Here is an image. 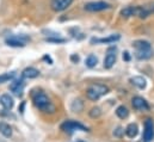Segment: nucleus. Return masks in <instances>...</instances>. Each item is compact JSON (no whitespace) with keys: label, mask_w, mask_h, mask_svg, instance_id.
I'll list each match as a JSON object with an SVG mask.
<instances>
[{"label":"nucleus","mask_w":154,"mask_h":142,"mask_svg":"<svg viewBox=\"0 0 154 142\" xmlns=\"http://www.w3.org/2000/svg\"><path fill=\"white\" fill-rule=\"evenodd\" d=\"M110 7H111V5L109 2L99 0V1H90V2L85 4L84 10L87 12H100V11L109 10Z\"/></svg>","instance_id":"4"},{"label":"nucleus","mask_w":154,"mask_h":142,"mask_svg":"<svg viewBox=\"0 0 154 142\" xmlns=\"http://www.w3.org/2000/svg\"><path fill=\"white\" fill-rule=\"evenodd\" d=\"M154 137V123L153 119L147 118L145 121V130H143V142H151Z\"/></svg>","instance_id":"9"},{"label":"nucleus","mask_w":154,"mask_h":142,"mask_svg":"<svg viewBox=\"0 0 154 142\" xmlns=\"http://www.w3.org/2000/svg\"><path fill=\"white\" fill-rule=\"evenodd\" d=\"M16 73L14 72H10V73H5V74H1L0 75V84H4V82H7L10 80H12L14 78Z\"/></svg>","instance_id":"21"},{"label":"nucleus","mask_w":154,"mask_h":142,"mask_svg":"<svg viewBox=\"0 0 154 142\" xmlns=\"http://www.w3.org/2000/svg\"><path fill=\"white\" fill-rule=\"evenodd\" d=\"M121 16L123 18H130L136 17V6H127L121 10Z\"/></svg>","instance_id":"15"},{"label":"nucleus","mask_w":154,"mask_h":142,"mask_svg":"<svg viewBox=\"0 0 154 142\" xmlns=\"http://www.w3.org/2000/svg\"><path fill=\"white\" fill-rule=\"evenodd\" d=\"M74 0H51L50 1V7L53 11L55 12H62L65 10H67Z\"/></svg>","instance_id":"8"},{"label":"nucleus","mask_w":154,"mask_h":142,"mask_svg":"<svg viewBox=\"0 0 154 142\" xmlns=\"http://www.w3.org/2000/svg\"><path fill=\"white\" fill-rule=\"evenodd\" d=\"M75 142H85V141H82V140H78V141H75Z\"/></svg>","instance_id":"28"},{"label":"nucleus","mask_w":154,"mask_h":142,"mask_svg":"<svg viewBox=\"0 0 154 142\" xmlns=\"http://www.w3.org/2000/svg\"><path fill=\"white\" fill-rule=\"evenodd\" d=\"M71 60H72L74 63H77V62H79V56L74 54V55H72V56H71Z\"/></svg>","instance_id":"27"},{"label":"nucleus","mask_w":154,"mask_h":142,"mask_svg":"<svg viewBox=\"0 0 154 142\" xmlns=\"http://www.w3.org/2000/svg\"><path fill=\"white\" fill-rule=\"evenodd\" d=\"M25 87V82L22 80V79H18V80H14L13 82H11L10 85V90L16 94V96H22L23 93V90Z\"/></svg>","instance_id":"11"},{"label":"nucleus","mask_w":154,"mask_h":142,"mask_svg":"<svg viewBox=\"0 0 154 142\" xmlns=\"http://www.w3.org/2000/svg\"><path fill=\"white\" fill-rule=\"evenodd\" d=\"M82 107H84V103H82L80 99L73 100V103H72V105H71V109H72L74 112H80V111L82 110Z\"/></svg>","instance_id":"22"},{"label":"nucleus","mask_w":154,"mask_h":142,"mask_svg":"<svg viewBox=\"0 0 154 142\" xmlns=\"http://www.w3.org/2000/svg\"><path fill=\"white\" fill-rule=\"evenodd\" d=\"M0 133L5 137H11L12 136V128H11V125L7 124L6 122H0Z\"/></svg>","instance_id":"18"},{"label":"nucleus","mask_w":154,"mask_h":142,"mask_svg":"<svg viewBox=\"0 0 154 142\" xmlns=\"http://www.w3.org/2000/svg\"><path fill=\"white\" fill-rule=\"evenodd\" d=\"M0 104L2 105L5 110H11L14 105L13 99H12V97H10V94H2L0 97Z\"/></svg>","instance_id":"13"},{"label":"nucleus","mask_w":154,"mask_h":142,"mask_svg":"<svg viewBox=\"0 0 154 142\" xmlns=\"http://www.w3.org/2000/svg\"><path fill=\"white\" fill-rule=\"evenodd\" d=\"M32 102L35 104V106L39 109L41 111L43 112H49V113H53L55 111V106L54 104L50 102V99L48 98V96L42 92V91H38L36 93L32 94Z\"/></svg>","instance_id":"2"},{"label":"nucleus","mask_w":154,"mask_h":142,"mask_svg":"<svg viewBox=\"0 0 154 142\" xmlns=\"http://www.w3.org/2000/svg\"><path fill=\"white\" fill-rule=\"evenodd\" d=\"M97 62H98V59H97L94 55H88V56L86 57V61H85V63H86V66H87L88 68L96 67Z\"/></svg>","instance_id":"20"},{"label":"nucleus","mask_w":154,"mask_h":142,"mask_svg":"<svg viewBox=\"0 0 154 142\" xmlns=\"http://www.w3.org/2000/svg\"><path fill=\"white\" fill-rule=\"evenodd\" d=\"M61 130L66 131V133H73L75 130H81V131H88V128L85 127L84 124H81L80 122H77V121H66L61 124Z\"/></svg>","instance_id":"5"},{"label":"nucleus","mask_w":154,"mask_h":142,"mask_svg":"<svg viewBox=\"0 0 154 142\" xmlns=\"http://www.w3.org/2000/svg\"><path fill=\"white\" fill-rule=\"evenodd\" d=\"M131 104H133L134 109L140 110V111H148L151 109L149 104L146 102V99H143L142 97H139V96H136L131 99Z\"/></svg>","instance_id":"10"},{"label":"nucleus","mask_w":154,"mask_h":142,"mask_svg":"<svg viewBox=\"0 0 154 142\" xmlns=\"http://www.w3.org/2000/svg\"><path fill=\"white\" fill-rule=\"evenodd\" d=\"M133 47L135 49V57L137 60H148L153 56V48L148 41L137 39L133 43Z\"/></svg>","instance_id":"1"},{"label":"nucleus","mask_w":154,"mask_h":142,"mask_svg":"<svg viewBox=\"0 0 154 142\" xmlns=\"http://www.w3.org/2000/svg\"><path fill=\"white\" fill-rule=\"evenodd\" d=\"M123 133H124V130H123L122 128H117L115 131H114V135H115V136H118V137H121Z\"/></svg>","instance_id":"25"},{"label":"nucleus","mask_w":154,"mask_h":142,"mask_svg":"<svg viewBox=\"0 0 154 142\" xmlns=\"http://www.w3.org/2000/svg\"><path fill=\"white\" fill-rule=\"evenodd\" d=\"M100 115H102V111H100L99 107H97V106L92 107L91 111H90V116H91L92 118H98Z\"/></svg>","instance_id":"23"},{"label":"nucleus","mask_w":154,"mask_h":142,"mask_svg":"<svg viewBox=\"0 0 154 142\" xmlns=\"http://www.w3.org/2000/svg\"><path fill=\"white\" fill-rule=\"evenodd\" d=\"M130 82H131L134 86H136L137 88H140V90H143V88H146V85H147V82H146V79H145L143 76H139V75L130 78Z\"/></svg>","instance_id":"14"},{"label":"nucleus","mask_w":154,"mask_h":142,"mask_svg":"<svg viewBox=\"0 0 154 142\" xmlns=\"http://www.w3.org/2000/svg\"><path fill=\"white\" fill-rule=\"evenodd\" d=\"M124 131H125V135H127L128 137H130V139H134V137L137 135V133H139V128H137V124H135V123H130V124H128Z\"/></svg>","instance_id":"16"},{"label":"nucleus","mask_w":154,"mask_h":142,"mask_svg":"<svg viewBox=\"0 0 154 142\" xmlns=\"http://www.w3.org/2000/svg\"><path fill=\"white\" fill-rule=\"evenodd\" d=\"M123 60L124 61H130V55H129L128 51H124L123 53Z\"/></svg>","instance_id":"26"},{"label":"nucleus","mask_w":154,"mask_h":142,"mask_svg":"<svg viewBox=\"0 0 154 142\" xmlns=\"http://www.w3.org/2000/svg\"><path fill=\"white\" fill-rule=\"evenodd\" d=\"M45 41L47 42H50V43H65L66 42V39L60 38V37H47Z\"/></svg>","instance_id":"24"},{"label":"nucleus","mask_w":154,"mask_h":142,"mask_svg":"<svg viewBox=\"0 0 154 142\" xmlns=\"http://www.w3.org/2000/svg\"><path fill=\"white\" fill-rule=\"evenodd\" d=\"M22 74H23V76L25 79H35V78H37L39 75V71L36 69V68H34V67H28V68H25L23 71Z\"/></svg>","instance_id":"17"},{"label":"nucleus","mask_w":154,"mask_h":142,"mask_svg":"<svg viewBox=\"0 0 154 142\" xmlns=\"http://www.w3.org/2000/svg\"><path fill=\"white\" fill-rule=\"evenodd\" d=\"M0 142H2V141H1V140H0Z\"/></svg>","instance_id":"29"},{"label":"nucleus","mask_w":154,"mask_h":142,"mask_svg":"<svg viewBox=\"0 0 154 142\" xmlns=\"http://www.w3.org/2000/svg\"><path fill=\"white\" fill-rule=\"evenodd\" d=\"M30 41V38L28 36L25 35H14V36H11L8 38H6V44L10 45V47H14V48H22L24 47L28 42Z\"/></svg>","instance_id":"6"},{"label":"nucleus","mask_w":154,"mask_h":142,"mask_svg":"<svg viewBox=\"0 0 154 142\" xmlns=\"http://www.w3.org/2000/svg\"><path fill=\"white\" fill-rule=\"evenodd\" d=\"M116 59H117V48L116 47H109L106 50V55L104 59V68L105 69H110L112 68V66L115 65Z\"/></svg>","instance_id":"7"},{"label":"nucleus","mask_w":154,"mask_h":142,"mask_svg":"<svg viewBox=\"0 0 154 142\" xmlns=\"http://www.w3.org/2000/svg\"><path fill=\"white\" fill-rule=\"evenodd\" d=\"M116 115L121 119H124V118H127L129 116V111H128V109L124 106V105H121V106H118L116 109Z\"/></svg>","instance_id":"19"},{"label":"nucleus","mask_w":154,"mask_h":142,"mask_svg":"<svg viewBox=\"0 0 154 142\" xmlns=\"http://www.w3.org/2000/svg\"><path fill=\"white\" fill-rule=\"evenodd\" d=\"M109 92V87L106 85H103V84H93L91 85L87 91H86V96L90 100H98L99 98H102L103 96H105L106 93Z\"/></svg>","instance_id":"3"},{"label":"nucleus","mask_w":154,"mask_h":142,"mask_svg":"<svg viewBox=\"0 0 154 142\" xmlns=\"http://www.w3.org/2000/svg\"><path fill=\"white\" fill-rule=\"evenodd\" d=\"M121 38L119 35H110L109 37H104V38H92L91 39V43L92 44H98V43H112V42H116Z\"/></svg>","instance_id":"12"}]
</instances>
